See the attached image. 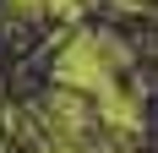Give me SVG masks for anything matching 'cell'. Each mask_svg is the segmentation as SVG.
<instances>
[{
  "mask_svg": "<svg viewBox=\"0 0 158 153\" xmlns=\"http://www.w3.org/2000/svg\"><path fill=\"white\" fill-rule=\"evenodd\" d=\"M120 60V49L109 44V38H77V44L60 55V66H55V76H60L65 88H82V93H93V98H104V93H114V66Z\"/></svg>",
  "mask_w": 158,
  "mask_h": 153,
  "instance_id": "obj_1",
  "label": "cell"
}]
</instances>
